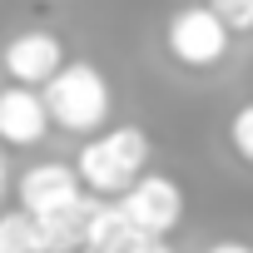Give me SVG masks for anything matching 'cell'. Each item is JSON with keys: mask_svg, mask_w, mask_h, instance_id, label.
<instances>
[{"mask_svg": "<svg viewBox=\"0 0 253 253\" xmlns=\"http://www.w3.org/2000/svg\"><path fill=\"white\" fill-rule=\"evenodd\" d=\"M139 243H144V238L134 233V223L124 218V209H119V204L94 199L89 223H84V248H89V253H134Z\"/></svg>", "mask_w": 253, "mask_h": 253, "instance_id": "cell-8", "label": "cell"}, {"mask_svg": "<svg viewBox=\"0 0 253 253\" xmlns=\"http://www.w3.org/2000/svg\"><path fill=\"white\" fill-rule=\"evenodd\" d=\"M209 253H253V248H248V243H238V238H223V243H213Z\"/></svg>", "mask_w": 253, "mask_h": 253, "instance_id": "cell-14", "label": "cell"}, {"mask_svg": "<svg viewBox=\"0 0 253 253\" xmlns=\"http://www.w3.org/2000/svg\"><path fill=\"white\" fill-rule=\"evenodd\" d=\"M0 65H5L10 84H25V89H45L70 60H65V45L55 30H20L5 55H0Z\"/></svg>", "mask_w": 253, "mask_h": 253, "instance_id": "cell-6", "label": "cell"}, {"mask_svg": "<svg viewBox=\"0 0 253 253\" xmlns=\"http://www.w3.org/2000/svg\"><path fill=\"white\" fill-rule=\"evenodd\" d=\"M5 189H10V164H5V144H0V204H5Z\"/></svg>", "mask_w": 253, "mask_h": 253, "instance_id": "cell-15", "label": "cell"}, {"mask_svg": "<svg viewBox=\"0 0 253 253\" xmlns=\"http://www.w3.org/2000/svg\"><path fill=\"white\" fill-rule=\"evenodd\" d=\"M15 199H20V213H30V218H50V213H65V209L84 204L89 194H84L75 164L40 159V164H30V169L15 179Z\"/></svg>", "mask_w": 253, "mask_h": 253, "instance_id": "cell-4", "label": "cell"}, {"mask_svg": "<svg viewBox=\"0 0 253 253\" xmlns=\"http://www.w3.org/2000/svg\"><path fill=\"white\" fill-rule=\"evenodd\" d=\"M89 209H94V199H84V204H75V209H65V213L35 218V223H40V243H45V253H75V248H84Z\"/></svg>", "mask_w": 253, "mask_h": 253, "instance_id": "cell-9", "label": "cell"}, {"mask_svg": "<svg viewBox=\"0 0 253 253\" xmlns=\"http://www.w3.org/2000/svg\"><path fill=\"white\" fill-rule=\"evenodd\" d=\"M209 10L228 25V35H248L253 30V0H209Z\"/></svg>", "mask_w": 253, "mask_h": 253, "instance_id": "cell-12", "label": "cell"}, {"mask_svg": "<svg viewBox=\"0 0 253 253\" xmlns=\"http://www.w3.org/2000/svg\"><path fill=\"white\" fill-rule=\"evenodd\" d=\"M0 253H45L40 223H35L30 213H20V209L0 213Z\"/></svg>", "mask_w": 253, "mask_h": 253, "instance_id": "cell-10", "label": "cell"}, {"mask_svg": "<svg viewBox=\"0 0 253 253\" xmlns=\"http://www.w3.org/2000/svg\"><path fill=\"white\" fill-rule=\"evenodd\" d=\"M228 144H233V154H238L243 164H253V99L233 109V119H228Z\"/></svg>", "mask_w": 253, "mask_h": 253, "instance_id": "cell-11", "label": "cell"}, {"mask_svg": "<svg viewBox=\"0 0 253 253\" xmlns=\"http://www.w3.org/2000/svg\"><path fill=\"white\" fill-rule=\"evenodd\" d=\"M40 94H45V109H50V124H55V129L80 134V139H94V134L109 129L114 94H109V80L99 75V65L70 60Z\"/></svg>", "mask_w": 253, "mask_h": 253, "instance_id": "cell-2", "label": "cell"}, {"mask_svg": "<svg viewBox=\"0 0 253 253\" xmlns=\"http://www.w3.org/2000/svg\"><path fill=\"white\" fill-rule=\"evenodd\" d=\"M134 253H174V248H169V238H144Z\"/></svg>", "mask_w": 253, "mask_h": 253, "instance_id": "cell-13", "label": "cell"}, {"mask_svg": "<svg viewBox=\"0 0 253 253\" xmlns=\"http://www.w3.org/2000/svg\"><path fill=\"white\" fill-rule=\"evenodd\" d=\"M75 174L89 199H124L149 174V134L139 124H109L104 134L84 139L75 154Z\"/></svg>", "mask_w": 253, "mask_h": 253, "instance_id": "cell-1", "label": "cell"}, {"mask_svg": "<svg viewBox=\"0 0 253 253\" xmlns=\"http://www.w3.org/2000/svg\"><path fill=\"white\" fill-rule=\"evenodd\" d=\"M164 45L184 70H213V65H223L233 35L209 5H179L164 25Z\"/></svg>", "mask_w": 253, "mask_h": 253, "instance_id": "cell-3", "label": "cell"}, {"mask_svg": "<svg viewBox=\"0 0 253 253\" xmlns=\"http://www.w3.org/2000/svg\"><path fill=\"white\" fill-rule=\"evenodd\" d=\"M75 253H89V248H75Z\"/></svg>", "mask_w": 253, "mask_h": 253, "instance_id": "cell-16", "label": "cell"}, {"mask_svg": "<svg viewBox=\"0 0 253 253\" xmlns=\"http://www.w3.org/2000/svg\"><path fill=\"white\" fill-rule=\"evenodd\" d=\"M114 204L124 209V218L134 223L139 238H164V233H174L179 218H184V189H179L169 174H144L129 194L114 199Z\"/></svg>", "mask_w": 253, "mask_h": 253, "instance_id": "cell-5", "label": "cell"}, {"mask_svg": "<svg viewBox=\"0 0 253 253\" xmlns=\"http://www.w3.org/2000/svg\"><path fill=\"white\" fill-rule=\"evenodd\" d=\"M50 129V109L40 89L5 84L0 89V144L5 149H35Z\"/></svg>", "mask_w": 253, "mask_h": 253, "instance_id": "cell-7", "label": "cell"}]
</instances>
